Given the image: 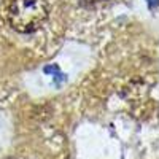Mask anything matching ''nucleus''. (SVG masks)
Masks as SVG:
<instances>
[{"mask_svg": "<svg viewBox=\"0 0 159 159\" xmlns=\"http://www.w3.org/2000/svg\"><path fill=\"white\" fill-rule=\"evenodd\" d=\"M49 15L46 0H13L8 8V22L19 34L38 30Z\"/></svg>", "mask_w": 159, "mask_h": 159, "instance_id": "1", "label": "nucleus"}]
</instances>
